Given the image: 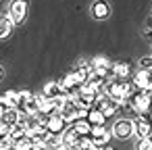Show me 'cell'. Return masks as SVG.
<instances>
[{
	"mask_svg": "<svg viewBox=\"0 0 152 150\" xmlns=\"http://www.w3.org/2000/svg\"><path fill=\"white\" fill-rule=\"evenodd\" d=\"M150 102H152V90L150 88H144V90L135 88L129 96V106L137 113H148Z\"/></svg>",
	"mask_w": 152,
	"mask_h": 150,
	"instance_id": "obj_1",
	"label": "cell"
},
{
	"mask_svg": "<svg viewBox=\"0 0 152 150\" xmlns=\"http://www.w3.org/2000/svg\"><path fill=\"white\" fill-rule=\"evenodd\" d=\"M94 142V148H108V140L113 135V131H108L104 125H92L90 133H88Z\"/></svg>",
	"mask_w": 152,
	"mask_h": 150,
	"instance_id": "obj_2",
	"label": "cell"
},
{
	"mask_svg": "<svg viewBox=\"0 0 152 150\" xmlns=\"http://www.w3.org/2000/svg\"><path fill=\"white\" fill-rule=\"evenodd\" d=\"M133 133L137 138H146L152 133V117L148 113H140V119L133 121Z\"/></svg>",
	"mask_w": 152,
	"mask_h": 150,
	"instance_id": "obj_3",
	"label": "cell"
},
{
	"mask_svg": "<svg viewBox=\"0 0 152 150\" xmlns=\"http://www.w3.org/2000/svg\"><path fill=\"white\" fill-rule=\"evenodd\" d=\"M110 131H113L115 138H119V140H127V138L133 135V121H129V119H119V121L113 125Z\"/></svg>",
	"mask_w": 152,
	"mask_h": 150,
	"instance_id": "obj_4",
	"label": "cell"
},
{
	"mask_svg": "<svg viewBox=\"0 0 152 150\" xmlns=\"http://www.w3.org/2000/svg\"><path fill=\"white\" fill-rule=\"evenodd\" d=\"M9 15L15 23H23L25 17H27V2L25 0H13L11 9H9Z\"/></svg>",
	"mask_w": 152,
	"mask_h": 150,
	"instance_id": "obj_5",
	"label": "cell"
},
{
	"mask_svg": "<svg viewBox=\"0 0 152 150\" xmlns=\"http://www.w3.org/2000/svg\"><path fill=\"white\" fill-rule=\"evenodd\" d=\"M58 83H61V88H63V92H65L67 96H73V94L79 90V86H81V81H79L77 73H69V75H65Z\"/></svg>",
	"mask_w": 152,
	"mask_h": 150,
	"instance_id": "obj_6",
	"label": "cell"
},
{
	"mask_svg": "<svg viewBox=\"0 0 152 150\" xmlns=\"http://www.w3.org/2000/svg\"><path fill=\"white\" fill-rule=\"evenodd\" d=\"M46 129H48L50 133H63V131L67 129V123H65V119H63L58 113H52V115L48 117V121H46Z\"/></svg>",
	"mask_w": 152,
	"mask_h": 150,
	"instance_id": "obj_7",
	"label": "cell"
},
{
	"mask_svg": "<svg viewBox=\"0 0 152 150\" xmlns=\"http://www.w3.org/2000/svg\"><path fill=\"white\" fill-rule=\"evenodd\" d=\"M17 121H19V108H17V106H11V108H7V110L0 113V123L4 125L7 133H9V127L15 125Z\"/></svg>",
	"mask_w": 152,
	"mask_h": 150,
	"instance_id": "obj_8",
	"label": "cell"
},
{
	"mask_svg": "<svg viewBox=\"0 0 152 150\" xmlns=\"http://www.w3.org/2000/svg\"><path fill=\"white\" fill-rule=\"evenodd\" d=\"M92 69H94L96 73H102V75L106 77V73L113 69V63H110L106 56H96V59L92 61Z\"/></svg>",
	"mask_w": 152,
	"mask_h": 150,
	"instance_id": "obj_9",
	"label": "cell"
},
{
	"mask_svg": "<svg viewBox=\"0 0 152 150\" xmlns=\"http://www.w3.org/2000/svg\"><path fill=\"white\" fill-rule=\"evenodd\" d=\"M92 15L96 19H106L110 15V7L108 2H104V0H96V2L92 4Z\"/></svg>",
	"mask_w": 152,
	"mask_h": 150,
	"instance_id": "obj_10",
	"label": "cell"
},
{
	"mask_svg": "<svg viewBox=\"0 0 152 150\" xmlns=\"http://www.w3.org/2000/svg\"><path fill=\"white\" fill-rule=\"evenodd\" d=\"M19 110H27L29 115L38 113V110H40V96H34V94H29V96L23 100V106H21Z\"/></svg>",
	"mask_w": 152,
	"mask_h": 150,
	"instance_id": "obj_11",
	"label": "cell"
},
{
	"mask_svg": "<svg viewBox=\"0 0 152 150\" xmlns=\"http://www.w3.org/2000/svg\"><path fill=\"white\" fill-rule=\"evenodd\" d=\"M61 135H63V148H75V140L79 138V133H77V129H75V127L65 129Z\"/></svg>",
	"mask_w": 152,
	"mask_h": 150,
	"instance_id": "obj_12",
	"label": "cell"
},
{
	"mask_svg": "<svg viewBox=\"0 0 152 150\" xmlns=\"http://www.w3.org/2000/svg\"><path fill=\"white\" fill-rule=\"evenodd\" d=\"M13 25H15V21L11 19V15H0V40L13 31Z\"/></svg>",
	"mask_w": 152,
	"mask_h": 150,
	"instance_id": "obj_13",
	"label": "cell"
},
{
	"mask_svg": "<svg viewBox=\"0 0 152 150\" xmlns=\"http://www.w3.org/2000/svg\"><path fill=\"white\" fill-rule=\"evenodd\" d=\"M61 94H65L63 88H61V83H58V81H48V83L44 86V94H42V96H46V98H56V96H61Z\"/></svg>",
	"mask_w": 152,
	"mask_h": 150,
	"instance_id": "obj_14",
	"label": "cell"
},
{
	"mask_svg": "<svg viewBox=\"0 0 152 150\" xmlns=\"http://www.w3.org/2000/svg\"><path fill=\"white\" fill-rule=\"evenodd\" d=\"M88 121H90L92 125H104V121H106V117H104V113H102L100 108H96V106H92V108L88 110Z\"/></svg>",
	"mask_w": 152,
	"mask_h": 150,
	"instance_id": "obj_15",
	"label": "cell"
},
{
	"mask_svg": "<svg viewBox=\"0 0 152 150\" xmlns=\"http://www.w3.org/2000/svg\"><path fill=\"white\" fill-rule=\"evenodd\" d=\"M71 125L77 129V133H90V129H92V123L88 121V117H77Z\"/></svg>",
	"mask_w": 152,
	"mask_h": 150,
	"instance_id": "obj_16",
	"label": "cell"
},
{
	"mask_svg": "<svg viewBox=\"0 0 152 150\" xmlns=\"http://www.w3.org/2000/svg\"><path fill=\"white\" fill-rule=\"evenodd\" d=\"M115 77H131V65L129 63H117L113 65Z\"/></svg>",
	"mask_w": 152,
	"mask_h": 150,
	"instance_id": "obj_17",
	"label": "cell"
},
{
	"mask_svg": "<svg viewBox=\"0 0 152 150\" xmlns=\"http://www.w3.org/2000/svg\"><path fill=\"white\" fill-rule=\"evenodd\" d=\"M40 110L46 113V115H52L56 113V106H54V98H46V96H40Z\"/></svg>",
	"mask_w": 152,
	"mask_h": 150,
	"instance_id": "obj_18",
	"label": "cell"
},
{
	"mask_svg": "<svg viewBox=\"0 0 152 150\" xmlns=\"http://www.w3.org/2000/svg\"><path fill=\"white\" fill-rule=\"evenodd\" d=\"M9 135L17 142V140H21L23 135H27V129H25V125H21V123H15V125H11L9 127Z\"/></svg>",
	"mask_w": 152,
	"mask_h": 150,
	"instance_id": "obj_19",
	"label": "cell"
},
{
	"mask_svg": "<svg viewBox=\"0 0 152 150\" xmlns=\"http://www.w3.org/2000/svg\"><path fill=\"white\" fill-rule=\"evenodd\" d=\"M131 81H133V86H135V88H140V90L148 88V77H146V71H144V69H140V71L131 77Z\"/></svg>",
	"mask_w": 152,
	"mask_h": 150,
	"instance_id": "obj_20",
	"label": "cell"
},
{
	"mask_svg": "<svg viewBox=\"0 0 152 150\" xmlns=\"http://www.w3.org/2000/svg\"><path fill=\"white\" fill-rule=\"evenodd\" d=\"M75 148L90 150V148H94V142H92V138H90L88 133H79V138L75 140Z\"/></svg>",
	"mask_w": 152,
	"mask_h": 150,
	"instance_id": "obj_21",
	"label": "cell"
},
{
	"mask_svg": "<svg viewBox=\"0 0 152 150\" xmlns=\"http://www.w3.org/2000/svg\"><path fill=\"white\" fill-rule=\"evenodd\" d=\"M75 73H77V77H79V81L83 83V81H86V79H88V77L94 73V69H92V65H81V67H79Z\"/></svg>",
	"mask_w": 152,
	"mask_h": 150,
	"instance_id": "obj_22",
	"label": "cell"
},
{
	"mask_svg": "<svg viewBox=\"0 0 152 150\" xmlns=\"http://www.w3.org/2000/svg\"><path fill=\"white\" fill-rule=\"evenodd\" d=\"M13 148H17V150H27V148H31V138H29V135H23L21 140H17V142L13 144Z\"/></svg>",
	"mask_w": 152,
	"mask_h": 150,
	"instance_id": "obj_23",
	"label": "cell"
},
{
	"mask_svg": "<svg viewBox=\"0 0 152 150\" xmlns=\"http://www.w3.org/2000/svg\"><path fill=\"white\" fill-rule=\"evenodd\" d=\"M13 144H15V140L9 135V133H2L0 135V150H7V148H13Z\"/></svg>",
	"mask_w": 152,
	"mask_h": 150,
	"instance_id": "obj_24",
	"label": "cell"
},
{
	"mask_svg": "<svg viewBox=\"0 0 152 150\" xmlns=\"http://www.w3.org/2000/svg\"><path fill=\"white\" fill-rule=\"evenodd\" d=\"M137 148H140V150H152V140H150V135H146V138H140V142H137Z\"/></svg>",
	"mask_w": 152,
	"mask_h": 150,
	"instance_id": "obj_25",
	"label": "cell"
},
{
	"mask_svg": "<svg viewBox=\"0 0 152 150\" xmlns=\"http://www.w3.org/2000/svg\"><path fill=\"white\" fill-rule=\"evenodd\" d=\"M13 104L9 102V98L7 96H0V113H2V110H7V108H11Z\"/></svg>",
	"mask_w": 152,
	"mask_h": 150,
	"instance_id": "obj_26",
	"label": "cell"
},
{
	"mask_svg": "<svg viewBox=\"0 0 152 150\" xmlns=\"http://www.w3.org/2000/svg\"><path fill=\"white\" fill-rule=\"evenodd\" d=\"M150 67H152V56L140 59V69H150Z\"/></svg>",
	"mask_w": 152,
	"mask_h": 150,
	"instance_id": "obj_27",
	"label": "cell"
},
{
	"mask_svg": "<svg viewBox=\"0 0 152 150\" xmlns=\"http://www.w3.org/2000/svg\"><path fill=\"white\" fill-rule=\"evenodd\" d=\"M144 71H146V77H148V88L152 90V67L150 69H144Z\"/></svg>",
	"mask_w": 152,
	"mask_h": 150,
	"instance_id": "obj_28",
	"label": "cell"
},
{
	"mask_svg": "<svg viewBox=\"0 0 152 150\" xmlns=\"http://www.w3.org/2000/svg\"><path fill=\"white\" fill-rule=\"evenodd\" d=\"M4 77V71H2V67H0V79H2Z\"/></svg>",
	"mask_w": 152,
	"mask_h": 150,
	"instance_id": "obj_29",
	"label": "cell"
}]
</instances>
